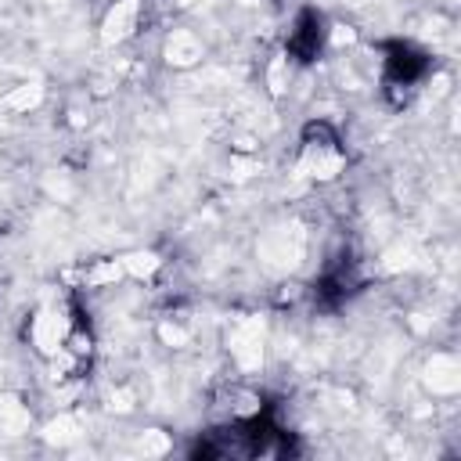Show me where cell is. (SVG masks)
<instances>
[{
	"label": "cell",
	"mask_w": 461,
	"mask_h": 461,
	"mask_svg": "<svg viewBox=\"0 0 461 461\" xmlns=\"http://www.w3.org/2000/svg\"><path fill=\"white\" fill-rule=\"evenodd\" d=\"M321 47V18L317 14H303L295 32H292V54H299V61H310Z\"/></svg>",
	"instance_id": "6da1fadb"
}]
</instances>
